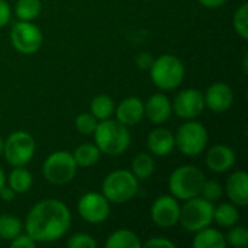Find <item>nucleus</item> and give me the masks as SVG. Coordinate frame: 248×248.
<instances>
[{"label": "nucleus", "mask_w": 248, "mask_h": 248, "mask_svg": "<svg viewBox=\"0 0 248 248\" xmlns=\"http://www.w3.org/2000/svg\"><path fill=\"white\" fill-rule=\"evenodd\" d=\"M144 247H164V248H176V244L171 243L170 240L164 238V237H157V238H151L147 243H144Z\"/></svg>", "instance_id": "35"}, {"label": "nucleus", "mask_w": 248, "mask_h": 248, "mask_svg": "<svg viewBox=\"0 0 248 248\" xmlns=\"http://www.w3.org/2000/svg\"><path fill=\"white\" fill-rule=\"evenodd\" d=\"M78 166L74 157L68 151H55L45 160L42 166L44 177L48 183L55 186H62L70 183L77 174Z\"/></svg>", "instance_id": "8"}, {"label": "nucleus", "mask_w": 248, "mask_h": 248, "mask_svg": "<svg viewBox=\"0 0 248 248\" xmlns=\"http://www.w3.org/2000/svg\"><path fill=\"white\" fill-rule=\"evenodd\" d=\"M110 202L100 193L89 192L78 201L77 211L80 217L89 224H102L110 215Z\"/></svg>", "instance_id": "11"}, {"label": "nucleus", "mask_w": 248, "mask_h": 248, "mask_svg": "<svg viewBox=\"0 0 248 248\" xmlns=\"http://www.w3.org/2000/svg\"><path fill=\"white\" fill-rule=\"evenodd\" d=\"M234 164H235V154L230 147L218 144L208 151L206 166L209 167V170L215 173H225L230 169H232Z\"/></svg>", "instance_id": "18"}, {"label": "nucleus", "mask_w": 248, "mask_h": 248, "mask_svg": "<svg viewBox=\"0 0 248 248\" xmlns=\"http://www.w3.org/2000/svg\"><path fill=\"white\" fill-rule=\"evenodd\" d=\"M179 222L190 232L209 227L214 222V203L199 196L187 199L186 203L180 206Z\"/></svg>", "instance_id": "6"}, {"label": "nucleus", "mask_w": 248, "mask_h": 248, "mask_svg": "<svg viewBox=\"0 0 248 248\" xmlns=\"http://www.w3.org/2000/svg\"><path fill=\"white\" fill-rule=\"evenodd\" d=\"M73 157L78 167L89 169V167H93L99 161L100 151L96 147V144H81L74 150Z\"/></svg>", "instance_id": "23"}, {"label": "nucleus", "mask_w": 248, "mask_h": 248, "mask_svg": "<svg viewBox=\"0 0 248 248\" xmlns=\"http://www.w3.org/2000/svg\"><path fill=\"white\" fill-rule=\"evenodd\" d=\"M42 32L41 29L28 20L16 22L10 29V42L13 48L25 55H31L39 51L42 46Z\"/></svg>", "instance_id": "10"}, {"label": "nucleus", "mask_w": 248, "mask_h": 248, "mask_svg": "<svg viewBox=\"0 0 248 248\" xmlns=\"http://www.w3.org/2000/svg\"><path fill=\"white\" fill-rule=\"evenodd\" d=\"M41 7V0H17L15 12L20 20L32 22L39 16Z\"/></svg>", "instance_id": "28"}, {"label": "nucleus", "mask_w": 248, "mask_h": 248, "mask_svg": "<svg viewBox=\"0 0 248 248\" xmlns=\"http://www.w3.org/2000/svg\"><path fill=\"white\" fill-rule=\"evenodd\" d=\"M15 196H16V193L10 189V187H3L1 190H0V198L4 201V202H12L13 199H15Z\"/></svg>", "instance_id": "38"}, {"label": "nucleus", "mask_w": 248, "mask_h": 248, "mask_svg": "<svg viewBox=\"0 0 248 248\" xmlns=\"http://www.w3.org/2000/svg\"><path fill=\"white\" fill-rule=\"evenodd\" d=\"M240 219V212L234 203H221L214 208V221L222 228L234 227Z\"/></svg>", "instance_id": "25"}, {"label": "nucleus", "mask_w": 248, "mask_h": 248, "mask_svg": "<svg viewBox=\"0 0 248 248\" xmlns=\"http://www.w3.org/2000/svg\"><path fill=\"white\" fill-rule=\"evenodd\" d=\"M205 109L203 93L196 89L182 90L171 103V112L182 119H195Z\"/></svg>", "instance_id": "12"}, {"label": "nucleus", "mask_w": 248, "mask_h": 248, "mask_svg": "<svg viewBox=\"0 0 248 248\" xmlns=\"http://www.w3.org/2000/svg\"><path fill=\"white\" fill-rule=\"evenodd\" d=\"M96 246L97 244L93 240V237H90L89 234H83V232L74 234L67 241V247L70 248H94Z\"/></svg>", "instance_id": "33"}, {"label": "nucleus", "mask_w": 248, "mask_h": 248, "mask_svg": "<svg viewBox=\"0 0 248 248\" xmlns=\"http://www.w3.org/2000/svg\"><path fill=\"white\" fill-rule=\"evenodd\" d=\"M70 224L67 205L58 199H45L32 206L25 219V230L36 243H54L67 234Z\"/></svg>", "instance_id": "1"}, {"label": "nucleus", "mask_w": 248, "mask_h": 248, "mask_svg": "<svg viewBox=\"0 0 248 248\" xmlns=\"http://www.w3.org/2000/svg\"><path fill=\"white\" fill-rule=\"evenodd\" d=\"M205 180V174L199 167L186 164L177 167L171 173L169 179V189L176 199L187 201L201 196V190Z\"/></svg>", "instance_id": "3"}, {"label": "nucleus", "mask_w": 248, "mask_h": 248, "mask_svg": "<svg viewBox=\"0 0 248 248\" xmlns=\"http://www.w3.org/2000/svg\"><path fill=\"white\" fill-rule=\"evenodd\" d=\"M225 246H227V240L224 234L211 227L196 231V235L193 238L195 248H225Z\"/></svg>", "instance_id": "20"}, {"label": "nucleus", "mask_w": 248, "mask_h": 248, "mask_svg": "<svg viewBox=\"0 0 248 248\" xmlns=\"http://www.w3.org/2000/svg\"><path fill=\"white\" fill-rule=\"evenodd\" d=\"M97 126V119L92 113H80L76 118V128L83 135H92Z\"/></svg>", "instance_id": "32"}, {"label": "nucleus", "mask_w": 248, "mask_h": 248, "mask_svg": "<svg viewBox=\"0 0 248 248\" xmlns=\"http://www.w3.org/2000/svg\"><path fill=\"white\" fill-rule=\"evenodd\" d=\"M227 196L237 206L248 205V174L243 170L232 173L227 180Z\"/></svg>", "instance_id": "17"}, {"label": "nucleus", "mask_w": 248, "mask_h": 248, "mask_svg": "<svg viewBox=\"0 0 248 248\" xmlns=\"http://www.w3.org/2000/svg\"><path fill=\"white\" fill-rule=\"evenodd\" d=\"M138 179L129 170H115L109 173L102 185L103 196L116 205L131 201L138 193Z\"/></svg>", "instance_id": "4"}, {"label": "nucleus", "mask_w": 248, "mask_h": 248, "mask_svg": "<svg viewBox=\"0 0 248 248\" xmlns=\"http://www.w3.org/2000/svg\"><path fill=\"white\" fill-rule=\"evenodd\" d=\"M3 144H4V142H3V140L0 138V155L3 154Z\"/></svg>", "instance_id": "41"}, {"label": "nucleus", "mask_w": 248, "mask_h": 248, "mask_svg": "<svg viewBox=\"0 0 248 248\" xmlns=\"http://www.w3.org/2000/svg\"><path fill=\"white\" fill-rule=\"evenodd\" d=\"M35 246H36V241L31 235L22 234V232L10 241L12 248H33Z\"/></svg>", "instance_id": "34"}, {"label": "nucleus", "mask_w": 248, "mask_h": 248, "mask_svg": "<svg viewBox=\"0 0 248 248\" xmlns=\"http://www.w3.org/2000/svg\"><path fill=\"white\" fill-rule=\"evenodd\" d=\"M227 243L231 244L232 247L244 248L248 246V230L244 227H231L228 235H227Z\"/></svg>", "instance_id": "30"}, {"label": "nucleus", "mask_w": 248, "mask_h": 248, "mask_svg": "<svg viewBox=\"0 0 248 248\" xmlns=\"http://www.w3.org/2000/svg\"><path fill=\"white\" fill-rule=\"evenodd\" d=\"M153 83L161 90H174L185 78V65L174 55H161L150 67Z\"/></svg>", "instance_id": "5"}, {"label": "nucleus", "mask_w": 248, "mask_h": 248, "mask_svg": "<svg viewBox=\"0 0 248 248\" xmlns=\"http://www.w3.org/2000/svg\"><path fill=\"white\" fill-rule=\"evenodd\" d=\"M201 195H202L203 199L214 203V202H217V201H219L222 198L224 189L217 180H205V183L202 186V190H201Z\"/></svg>", "instance_id": "31"}, {"label": "nucleus", "mask_w": 248, "mask_h": 248, "mask_svg": "<svg viewBox=\"0 0 248 248\" xmlns=\"http://www.w3.org/2000/svg\"><path fill=\"white\" fill-rule=\"evenodd\" d=\"M116 121L124 124L125 126L137 125L144 118V102L137 96L125 97L118 108H115Z\"/></svg>", "instance_id": "15"}, {"label": "nucleus", "mask_w": 248, "mask_h": 248, "mask_svg": "<svg viewBox=\"0 0 248 248\" xmlns=\"http://www.w3.org/2000/svg\"><path fill=\"white\" fill-rule=\"evenodd\" d=\"M174 144L183 155L198 157L206 148L208 131L201 122L190 119L179 126L174 135Z\"/></svg>", "instance_id": "7"}, {"label": "nucleus", "mask_w": 248, "mask_h": 248, "mask_svg": "<svg viewBox=\"0 0 248 248\" xmlns=\"http://www.w3.org/2000/svg\"><path fill=\"white\" fill-rule=\"evenodd\" d=\"M205 106L212 112L222 113L227 112L234 102L232 89L227 83H214L208 87L206 93L203 94Z\"/></svg>", "instance_id": "14"}, {"label": "nucleus", "mask_w": 248, "mask_h": 248, "mask_svg": "<svg viewBox=\"0 0 248 248\" xmlns=\"http://www.w3.org/2000/svg\"><path fill=\"white\" fill-rule=\"evenodd\" d=\"M147 147L151 154L157 157H166L176 147L174 135L166 128H155L150 132L147 138Z\"/></svg>", "instance_id": "19"}, {"label": "nucleus", "mask_w": 248, "mask_h": 248, "mask_svg": "<svg viewBox=\"0 0 248 248\" xmlns=\"http://www.w3.org/2000/svg\"><path fill=\"white\" fill-rule=\"evenodd\" d=\"M144 115L153 124H164L171 115V102L166 94L155 93L144 105Z\"/></svg>", "instance_id": "16"}, {"label": "nucleus", "mask_w": 248, "mask_h": 248, "mask_svg": "<svg viewBox=\"0 0 248 248\" xmlns=\"http://www.w3.org/2000/svg\"><path fill=\"white\" fill-rule=\"evenodd\" d=\"M234 29L235 32L243 38V39H248V6L244 3L241 4L237 12L234 13Z\"/></svg>", "instance_id": "29"}, {"label": "nucleus", "mask_w": 248, "mask_h": 248, "mask_svg": "<svg viewBox=\"0 0 248 248\" xmlns=\"http://www.w3.org/2000/svg\"><path fill=\"white\" fill-rule=\"evenodd\" d=\"M113 112H115V103L110 96L97 94L96 97H93V100L90 103V113L97 121L109 119L113 115Z\"/></svg>", "instance_id": "26"}, {"label": "nucleus", "mask_w": 248, "mask_h": 248, "mask_svg": "<svg viewBox=\"0 0 248 248\" xmlns=\"http://www.w3.org/2000/svg\"><path fill=\"white\" fill-rule=\"evenodd\" d=\"M132 174L138 179V180H147L153 176L154 170H155V161L153 158V155L147 154V153H140L134 157L132 160Z\"/></svg>", "instance_id": "24"}, {"label": "nucleus", "mask_w": 248, "mask_h": 248, "mask_svg": "<svg viewBox=\"0 0 248 248\" xmlns=\"http://www.w3.org/2000/svg\"><path fill=\"white\" fill-rule=\"evenodd\" d=\"M22 222L13 215H0V238L12 241L22 232Z\"/></svg>", "instance_id": "27"}, {"label": "nucleus", "mask_w": 248, "mask_h": 248, "mask_svg": "<svg viewBox=\"0 0 248 248\" xmlns=\"http://www.w3.org/2000/svg\"><path fill=\"white\" fill-rule=\"evenodd\" d=\"M6 186V176H4V171L1 170L0 167V190Z\"/></svg>", "instance_id": "40"}, {"label": "nucleus", "mask_w": 248, "mask_h": 248, "mask_svg": "<svg viewBox=\"0 0 248 248\" xmlns=\"http://www.w3.org/2000/svg\"><path fill=\"white\" fill-rule=\"evenodd\" d=\"M153 58H151V55L150 54H140L138 55V58H137V62H138V65L141 67V68H150L151 67V64H153Z\"/></svg>", "instance_id": "37"}, {"label": "nucleus", "mask_w": 248, "mask_h": 248, "mask_svg": "<svg viewBox=\"0 0 248 248\" xmlns=\"http://www.w3.org/2000/svg\"><path fill=\"white\" fill-rule=\"evenodd\" d=\"M142 246L140 237L129 230H118L109 235L105 243L106 248H140Z\"/></svg>", "instance_id": "21"}, {"label": "nucleus", "mask_w": 248, "mask_h": 248, "mask_svg": "<svg viewBox=\"0 0 248 248\" xmlns=\"http://www.w3.org/2000/svg\"><path fill=\"white\" fill-rule=\"evenodd\" d=\"M3 154L10 166H26L35 154V141L32 135L25 131L10 134L6 142L3 144Z\"/></svg>", "instance_id": "9"}, {"label": "nucleus", "mask_w": 248, "mask_h": 248, "mask_svg": "<svg viewBox=\"0 0 248 248\" xmlns=\"http://www.w3.org/2000/svg\"><path fill=\"white\" fill-rule=\"evenodd\" d=\"M6 180H7V183H9V187H10L16 195H17V193H26V192L31 189L32 182H33L31 171L26 170L23 166L15 167V169L10 171V174H9V177H7Z\"/></svg>", "instance_id": "22"}, {"label": "nucleus", "mask_w": 248, "mask_h": 248, "mask_svg": "<svg viewBox=\"0 0 248 248\" xmlns=\"http://www.w3.org/2000/svg\"><path fill=\"white\" fill-rule=\"evenodd\" d=\"M93 137L99 151L110 157L124 154L131 142V134L128 131V126L110 118L97 122Z\"/></svg>", "instance_id": "2"}, {"label": "nucleus", "mask_w": 248, "mask_h": 248, "mask_svg": "<svg viewBox=\"0 0 248 248\" xmlns=\"http://www.w3.org/2000/svg\"><path fill=\"white\" fill-rule=\"evenodd\" d=\"M10 6L6 0H0V28H4L10 20Z\"/></svg>", "instance_id": "36"}, {"label": "nucleus", "mask_w": 248, "mask_h": 248, "mask_svg": "<svg viewBox=\"0 0 248 248\" xmlns=\"http://www.w3.org/2000/svg\"><path fill=\"white\" fill-rule=\"evenodd\" d=\"M202 6L205 7H209V9H217V7H221L222 4H225L227 0H198Z\"/></svg>", "instance_id": "39"}, {"label": "nucleus", "mask_w": 248, "mask_h": 248, "mask_svg": "<svg viewBox=\"0 0 248 248\" xmlns=\"http://www.w3.org/2000/svg\"><path fill=\"white\" fill-rule=\"evenodd\" d=\"M151 219L160 228H171L179 222L180 205L174 196H160L151 205Z\"/></svg>", "instance_id": "13"}]
</instances>
